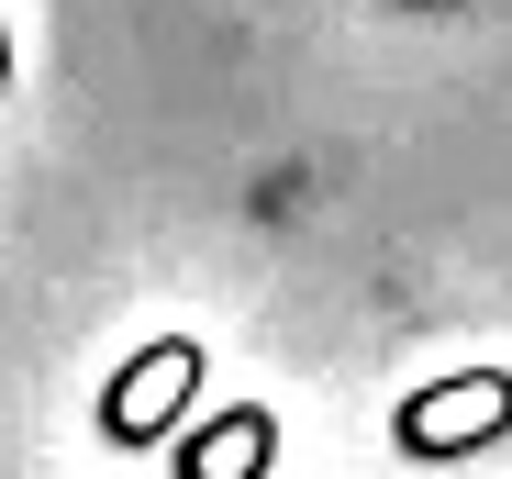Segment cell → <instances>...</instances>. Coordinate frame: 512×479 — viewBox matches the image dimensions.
<instances>
[]
</instances>
